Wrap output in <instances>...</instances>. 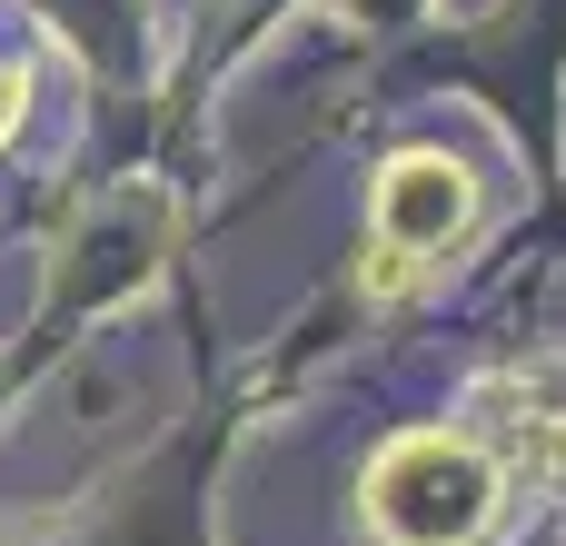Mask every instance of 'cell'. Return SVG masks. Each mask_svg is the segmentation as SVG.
I'll return each instance as SVG.
<instances>
[{"label": "cell", "instance_id": "obj_3", "mask_svg": "<svg viewBox=\"0 0 566 546\" xmlns=\"http://www.w3.org/2000/svg\"><path fill=\"white\" fill-rule=\"evenodd\" d=\"M507 468H527V477H566V418H517Z\"/></svg>", "mask_w": 566, "mask_h": 546}, {"label": "cell", "instance_id": "obj_2", "mask_svg": "<svg viewBox=\"0 0 566 546\" xmlns=\"http://www.w3.org/2000/svg\"><path fill=\"white\" fill-rule=\"evenodd\" d=\"M478 219V179L448 149H398L378 169V209H368V298H398L438 249H458Z\"/></svg>", "mask_w": 566, "mask_h": 546}, {"label": "cell", "instance_id": "obj_1", "mask_svg": "<svg viewBox=\"0 0 566 546\" xmlns=\"http://www.w3.org/2000/svg\"><path fill=\"white\" fill-rule=\"evenodd\" d=\"M497 487L507 468L478 448V438H448V428H408L368 458V527L388 546H478L497 517Z\"/></svg>", "mask_w": 566, "mask_h": 546}, {"label": "cell", "instance_id": "obj_4", "mask_svg": "<svg viewBox=\"0 0 566 546\" xmlns=\"http://www.w3.org/2000/svg\"><path fill=\"white\" fill-rule=\"evenodd\" d=\"M20 129V70H0V139Z\"/></svg>", "mask_w": 566, "mask_h": 546}]
</instances>
